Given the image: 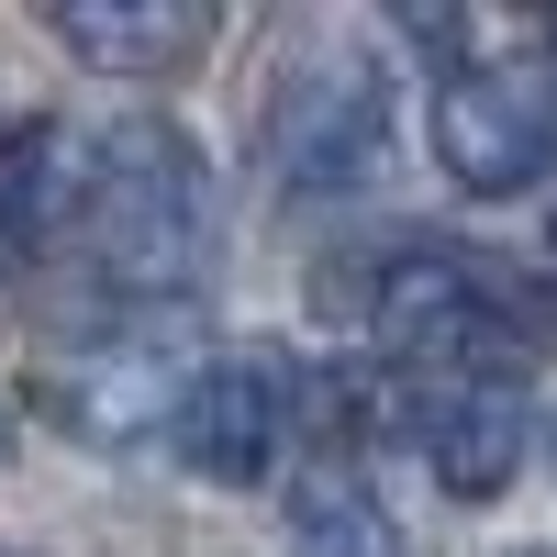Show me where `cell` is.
<instances>
[{
    "label": "cell",
    "instance_id": "obj_6",
    "mask_svg": "<svg viewBox=\"0 0 557 557\" xmlns=\"http://www.w3.org/2000/svg\"><path fill=\"white\" fill-rule=\"evenodd\" d=\"M290 412H301V391H290V368H278L268 346H246V357H201V380L178 391V412H168V446H178V469H190V480L246 491V480L278 469Z\"/></svg>",
    "mask_w": 557,
    "mask_h": 557
},
{
    "label": "cell",
    "instance_id": "obj_15",
    "mask_svg": "<svg viewBox=\"0 0 557 557\" xmlns=\"http://www.w3.org/2000/svg\"><path fill=\"white\" fill-rule=\"evenodd\" d=\"M0 557H23V546H0Z\"/></svg>",
    "mask_w": 557,
    "mask_h": 557
},
{
    "label": "cell",
    "instance_id": "obj_7",
    "mask_svg": "<svg viewBox=\"0 0 557 557\" xmlns=\"http://www.w3.org/2000/svg\"><path fill=\"white\" fill-rule=\"evenodd\" d=\"M401 424L457 502H491L524 457V380H412Z\"/></svg>",
    "mask_w": 557,
    "mask_h": 557
},
{
    "label": "cell",
    "instance_id": "obj_12",
    "mask_svg": "<svg viewBox=\"0 0 557 557\" xmlns=\"http://www.w3.org/2000/svg\"><path fill=\"white\" fill-rule=\"evenodd\" d=\"M546 268H557V223H546Z\"/></svg>",
    "mask_w": 557,
    "mask_h": 557
},
{
    "label": "cell",
    "instance_id": "obj_8",
    "mask_svg": "<svg viewBox=\"0 0 557 557\" xmlns=\"http://www.w3.org/2000/svg\"><path fill=\"white\" fill-rule=\"evenodd\" d=\"M57 45L112 78H168L212 45V12L201 0H57Z\"/></svg>",
    "mask_w": 557,
    "mask_h": 557
},
{
    "label": "cell",
    "instance_id": "obj_10",
    "mask_svg": "<svg viewBox=\"0 0 557 557\" xmlns=\"http://www.w3.org/2000/svg\"><path fill=\"white\" fill-rule=\"evenodd\" d=\"M290 557H401V535H391L357 457H312L290 480Z\"/></svg>",
    "mask_w": 557,
    "mask_h": 557
},
{
    "label": "cell",
    "instance_id": "obj_2",
    "mask_svg": "<svg viewBox=\"0 0 557 557\" xmlns=\"http://www.w3.org/2000/svg\"><path fill=\"white\" fill-rule=\"evenodd\" d=\"M368 335L401 380H524L535 368V312L469 246H391L368 278Z\"/></svg>",
    "mask_w": 557,
    "mask_h": 557
},
{
    "label": "cell",
    "instance_id": "obj_11",
    "mask_svg": "<svg viewBox=\"0 0 557 557\" xmlns=\"http://www.w3.org/2000/svg\"><path fill=\"white\" fill-rule=\"evenodd\" d=\"M0 457H12V412H0Z\"/></svg>",
    "mask_w": 557,
    "mask_h": 557
},
{
    "label": "cell",
    "instance_id": "obj_13",
    "mask_svg": "<svg viewBox=\"0 0 557 557\" xmlns=\"http://www.w3.org/2000/svg\"><path fill=\"white\" fill-rule=\"evenodd\" d=\"M524 557H557V546H524Z\"/></svg>",
    "mask_w": 557,
    "mask_h": 557
},
{
    "label": "cell",
    "instance_id": "obj_3",
    "mask_svg": "<svg viewBox=\"0 0 557 557\" xmlns=\"http://www.w3.org/2000/svg\"><path fill=\"white\" fill-rule=\"evenodd\" d=\"M190 380H201L190 323H178V312H123V323L78 335L57 368H45V412H57L78 446L123 457V446H157L168 435V412H178Z\"/></svg>",
    "mask_w": 557,
    "mask_h": 557
},
{
    "label": "cell",
    "instance_id": "obj_5",
    "mask_svg": "<svg viewBox=\"0 0 557 557\" xmlns=\"http://www.w3.org/2000/svg\"><path fill=\"white\" fill-rule=\"evenodd\" d=\"M268 157L290 178V201H357L368 178L391 168V89H380V67H357V57L301 67L278 89Z\"/></svg>",
    "mask_w": 557,
    "mask_h": 557
},
{
    "label": "cell",
    "instance_id": "obj_4",
    "mask_svg": "<svg viewBox=\"0 0 557 557\" xmlns=\"http://www.w3.org/2000/svg\"><path fill=\"white\" fill-rule=\"evenodd\" d=\"M435 157H446L457 190H480V201L546 190L557 178V78H535L513 57L435 78Z\"/></svg>",
    "mask_w": 557,
    "mask_h": 557
},
{
    "label": "cell",
    "instance_id": "obj_1",
    "mask_svg": "<svg viewBox=\"0 0 557 557\" xmlns=\"http://www.w3.org/2000/svg\"><path fill=\"white\" fill-rule=\"evenodd\" d=\"M78 223H89V257L112 268V290L134 301H178L212 257V178H201V146L178 134L168 112H123L101 146H89V178H78Z\"/></svg>",
    "mask_w": 557,
    "mask_h": 557
},
{
    "label": "cell",
    "instance_id": "obj_14",
    "mask_svg": "<svg viewBox=\"0 0 557 557\" xmlns=\"http://www.w3.org/2000/svg\"><path fill=\"white\" fill-rule=\"evenodd\" d=\"M546 457H557V424H546Z\"/></svg>",
    "mask_w": 557,
    "mask_h": 557
},
{
    "label": "cell",
    "instance_id": "obj_9",
    "mask_svg": "<svg viewBox=\"0 0 557 557\" xmlns=\"http://www.w3.org/2000/svg\"><path fill=\"white\" fill-rule=\"evenodd\" d=\"M67 123H12V134H0V278H12V268H34L45 257V235H57V223H67Z\"/></svg>",
    "mask_w": 557,
    "mask_h": 557
}]
</instances>
